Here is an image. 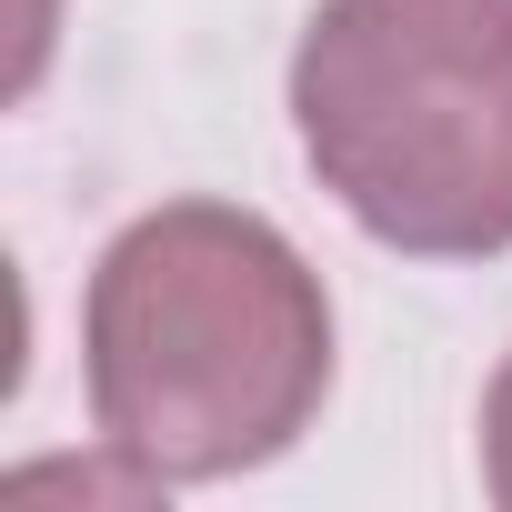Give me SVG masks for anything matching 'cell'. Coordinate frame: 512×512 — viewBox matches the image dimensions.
<instances>
[{
  "instance_id": "obj_3",
  "label": "cell",
  "mask_w": 512,
  "mask_h": 512,
  "mask_svg": "<svg viewBox=\"0 0 512 512\" xmlns=\"http://www.w3.org/2000/svg\"><path fill=\"white\" fill-rule=\"evenodd\" d=\"M482 482H492V502L512 512V362H502V382H492V402H482Z\"/></svg>"
},
{
  "instance_id": "obj_1",
  "label": "cell",
  "mask_w": 512,
  "mask_h": 512,
  "mask_svg": "<svg viewBox=\"0 0 512 512\" xmlns=\"http://www.w3.org/2000/svg\"><path fill=\"white\" fill-rule=\"evenodd\" d=\"M81 352L111 452L161 482H221L292 452L322 412L332 302L262 211L161 201L101 251Z\"/></svg>"
},
{
  "instance_id": "obj_2",
  "label": "cell",
  "mask_w": 512,
  "mask_h": 512,
  "mask_svg": "<svg viewBox=\"0 0 512 512\" xmlns=\"http://www.w3.org/2000/svg\"><path fill=\"white\" fill-rule=\"evenodd\" d=\"M292 121L372 241L412 262L512 251V0H322Z\"/></svg>"
}]
</instances>
